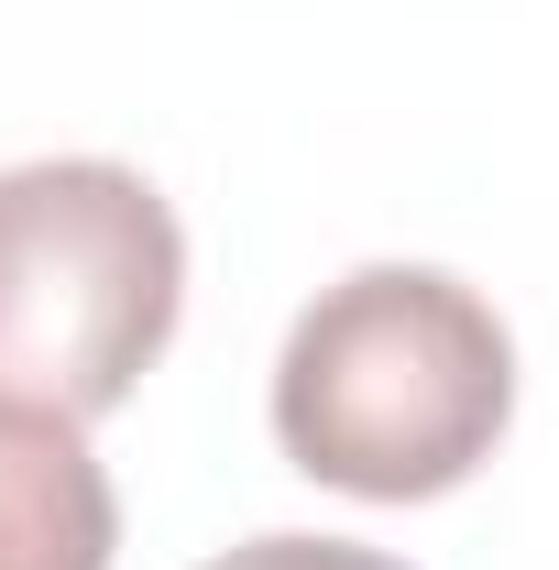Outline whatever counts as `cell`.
<instances>
[{
    "label": "cell",
    "instance_id": "cell-1",
    "mask_svg": "<svg viewBox=\"0 0 559 570\" xmlns=\"http://www.w3.org/2000/svg\"><path fill=\"white\" fill-rule=\"evenodd\" d=\"M516 417V341L439 264H362L275 352L285 461L362 504H428L472 483Z\"/></svg>",
    "mask_w": 559,
    "mask_h": 570
},
{
    "label": "cell",
    "instance_id": "cell-2",
    "mask_svg": "<svg viewBox=\"0 0 559 570\" xmlns=\"http://www.w3.org/2000/svg\"><path fill=\"white\" fill-rule=\"evenodd\" d=\"M187 307V230L110 154H45L0 176V406L110 417Z\"/></svg>",
    "mask_w": 559,
    "mask_h": 570
},
{
    "label": "cell",
    "instance_id": "cell-3",
    "mask_svg": "<svg viewBox=\"0 0 559 570\" xmlns=\"http://www.w3.org/2000/svg\"><path fill=\"white\" fill-rule=\"evenodd\" d=\"M121 494L67 417L0 406V570H110Z\"/></svg>",
    "mask_w": 559,
    "mask_h": 570
},
{
    "label": "cell",
    "instance_id": "cell-4",
    "mask_svg": "<svg viewBox=\"0 0 559 570\" xmlns=\"http://www.w3.org/2000/svg\"><path fill=\"white\" fill-rule=\"evenodd\" d=\"M209 570H406V560L351 549V538H253V549H219Z\"/></svg>",
    "mask_w": 559,
    "mask_h": 570
}]
</instances>
